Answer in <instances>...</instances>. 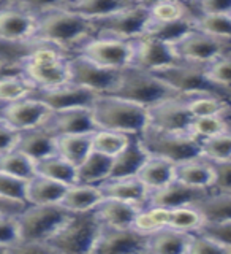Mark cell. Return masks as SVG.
Listing matches in <instances>:
<instances>
[{"label":"cell","instance_id":"cell-1","mask_svg":"<svg viewBox=\"0 0 231 254\" xmlns=\"http://www.w3.org/2000/svg\"><path fill=\"white\" fill-rule=\"evenodd\" d=\"M95 35L92 19L65 6L38 14V29L34 45H52L59 50L76 53V50Z\"/></svg>","mask_w":231,"mask_h":254},{"label":"cell","instance_id":"cell-2","mask_svg":"<svg viewBox=\"0 0 231 254\" xmlns=\"http://www.w3.org/2000/svg\"><path fill=\"white\" fill-rule=\"evenodd\" d=\"M91 110L97 129L141 135L149 126V110L146 107L113 94H100Z\"/></svg>","mask_w":231,"mask_h":254},{"label":"cell","instance_id":"cell-3","mask_svg":"<svg viewBox=\"0 0 231 254\" xmlns=\"http://www.w3.org/2000/svg\"><path fill=\"white\" fill-rule=\"evenodd\" d=\"M70 54L52 45L38 43L18 61L19 70L37 91L52 89L70 83Z\"/></svg>","mask_w":231,"mask_h":254},{"label":"cell","instance_id":"cell-4","mask_svg":"<svg viewBox=\"0 0 231 254\" xmlns=\"http://www.w3.org/2000/svg\"><path fill=\"white\" fill-rule=\"evenodd\" d=\"M111 94L139 103L146 108H150L168 99L182 97L154 73L137 67H127L122 70L116 89Z\"/></svg>","mask_w":231,"mask_h":254},{"label":"cell","instance_id":"cell-5","mask_svg":"<svg viewBox=\"0 0 231 254\" xmlns=\"http://www.w3.org/2000/svg\"><path fill=\"white\" fill-rule=\"evenodd\" d=\"M71 214L73 213L68 211L62 203H29L18 214L21 243H47L67 224Z\"/></svg>","mask_w":231,"mask_h":254},{"label":"cell","instance_id":"cell-6","mask_svg":"<svg viewBox=\"0 0 231 254\" xmlns=\"http://www.w3.org/2000/svg\"><path fill=\"white\" fill-rule=\"evenodd\" d=\"M139 138L150 156L163 157L174 165L201 157V140L192 133L163 132L147 126Z\"/></svg>","mask_w":231,"mask_h":254},{"label":"cell","instance_id":"cell-7","mask_svg":"<svg viewBox=\"0 0 231 254\" xmlns=\"http://www.w3.org/2000/svg\"><path fill=\"white\" fill-rule=\"evenodd\" d=\"M101 222L95 211L73 213L49 242L55 253H92L101 232Z\"/></svg>","mask_w":231,"mask_h":254},{"label":"cell","instance_id":"cell-8","mask_svg":"<svg viewBox=\"0 0 231 254\" xmlns=\"http://www.w3.org/2000/svg\"><path fill=\"white\" fill-rule=\"evenodd\" d=\"M95 35L116 37L122 40H135L144 35L150 22L149 8L146 5L135 3L106 18L93 19Z\"/></svg>","mask_w":231,"mask_h":254},{"label":"cell","instance_id":"cell-9","mask_svg":"<svg viewBox=\"0 0 231 254\" xmlns=\"http://www.w3.org/2000/svg\"><path fill=\"white\" fill-rule=\"evenodd\" d=\"M173 87L182 97H192L198 94H216L219 87L212 84L206 76V67L188 62H178L173 65L150 71Z\"/></svg>","mask_w":231,"mask_h":254},{"label":"cell","instance_id":"cell-10","mask_svg":"<svg viewBox=\"0 0 231 254\" xmlns=\"http://www.w3.org/2000/svg\"><path fill=\"white\" fill-rule=\"evenodd\" d=\"M76 53L86 56V58L100 64V65L124 70L132 65L133 40L93 35L79 46Z\"/></svg>","mask_w":231,"mask_h":254},{"label":"cell","instance_id":"cell-11","mask_svg":"<svg viewBox=\"0 0 231 254\" xmlns=\"http://www.w3.org/2000/svg\"><path fill=\"white\" fill-rule=\"evenodd\" d=\"M70 81L97 94H111L119 83L122 70L109 68L91 61L83 54H70Z\"/></svg>","mask_w":231,"mask_h":254},{"label":"cell","instance_id":"cell-12","mask_svg":"<svg viewBox=\"0 0 231 254\" xmlns=\"http://www.w3.org/2000/svg\"><path fill=\"white\" fill-rule=\"evenodd\" d=\"M227 43L228 42L193 29L171 46L179 61L206 67L208 64L227 54Z\"/></svg>","mask_w":231,"mask_h":254},{"label":"cell","instance_id":"cell-13","mask_svg":"<svg viewBox=\"0 0 231 254\" xmlns=\"http://www.w3.org/2000/svg\"><path fill=\"white\" fill-rule=\"evenodd\" d=\"M38 16L11 3L0 5V43L34 45Z\"/></svg>","mask_w":231,"mask_h":254},{"label":"cell","instance_id":"cell-14","mask_svg":"<svg viewBox=\"0 0 231 254\" xmlns=\"http://www.w3.org/2000/svg\"><path fill=\"white\" fill-rule=\"evenodd\" d=\"M52 110L38 95H30L18 102L0 105V121L18 132L37 129L46 124Z\"/></svg>","mask_w":231,"mask_h":254},{"label":"cell","instance_id":"cell-15","mask_svg":"<svg viewBox=\"0 0 231 254\" xmlns=\"http://www.w3.org/2000/svg\"><path fill=\"white\" fill-rule=\"evenodd\" d=\"M147 253V235L133 227H101L92 254H144Z\"/></svg>","mask_w":231,"mask_h":254},{"label":"cell","instance_id":"cell-16","mask_svg":"<svg viewBox=\"0 0 231 254\" xmlns=\"http://www.w3.org/2000/svg\"><path fill=\"white\" fill-rule=\"evenodd\" d=\"M149 110V127L163 132L190 133L193 115L187 108V97H174Z\"/></svg>","mask_w":231,"mask_h":254},{"label":"cell","instance_id":"cell-17","mask_svg":"<svg viewBox=\"0 0 231 254\" xmlns=\"http://www.w3.org/2000/svg\"><path fill=\"white\" fill-rule=\"evenodd\" d=\"M181 62L173 46L157 40L154 37L142 35L133 40V59L130 67H137L146 71H155L158 68Z\"/></svg>","mask_w":231,"mask_h":254},{"label":"cell","instance_id":"cell-18","mask_svg":"<svg viewBox=\"0 0 231 254\" xmlns=\"http://www.w3.org/2000/svg\"><path fill=\"white\" fill-rule=\"evenodd\" d=\"M35 95H38L43 102H46L52 111H60L68 108H81V107L92 108L95 99L100 94L70 81L59 87H52V89L37 91Z\"/></svg>","mask_w":231,"mask_h":254},{"label":"cell","instance_id":"cell-19","mask_svg":"<svg viewBox=\"0 0 231 254\" xmlns=\"http://www.w3.org/2000/svg\"><path fill=\"white\" fill-rule=\"evenodd\" d=\"M209 192L211 190L187 186L184 183H181L174 178L166 186L150 190L146 206H160V208L173 210V208H178V206L195 205Z\"/></svg>","mask_w":231,"mask_h":254},{"label":"cell","instance_id":"cell-20","mask_svg":"<svg viewBox=\"0 0 231 254\" xmlns=\"http://www.w3.org/2000/svg\"><path fill=\"white\" fill-rule=\"evenodd\" d=\"M45 127L49 132H52L55 137H59V135L92 133L97 130L92 110L83 107L52 111V115L46 121Z\"/></svg>","mask_w":231,"mask_h":254},{"label":"cell","instance_id":"cell-21","mask_svg":"<svg viewBox=\"0 0 231 254\" xmlns=\"http://www.w3.org/2000/svg\"><path fill=\"white\" fill-rule=\"evenodd\" d=\"M141 208L142 206L132 202L103 197V200L95 206L93 211L100 219L101 226L124 229V227H133L135 218H137V214L139 213Z\"/></svg>","mask_w":231,"mask_h":254},{"label":"cell","instance_id":"cell-22","mask_svg":"<svg viewBox=\"0 0 231 254\" xmlns=\"http://www.w3.org/2000/svg\"><path fill=\"white\" fill-rule=\"evenodd\" d=\"M149 156L150 154L142 145L139 135H130V140L125 145V148L113 157V170H111L109 178L137 177Z\"/></svg>","mask_w":231,"mask_h":254},{"label":"cell","instance_id":"cell-23","mask_svg":"<svg viewBox=\"0 0 231 254\" xmlns=\"http://www.w3.org/2000/svg\"><path fill=\"white\" fill-rule=\"evenodd\" d=\"M16 148L38 162L57 153V137L47 130L45 126H42L37 129L21 132Z\"/></svg>","mask_w":231,"mask_h":254},{"label":"cell","instance_id":"cell-24","mask_svg":"<svg viewBox=\"0 0 231 254\" xmlns=\"http://www.w3.org/2000/svg\"><path fill=\"white\" fill-rule=\"evenodd\" d=\"M103 197L117 198V200L132 202L139 206H146L149 189L137 177L109 178L100 185Z\"/></svg>","mask_w":231,"mask_h":254},{"label":"cell","instance_id":"cell-25","mask_svg":"<svg viewBox=\"0 0 231 254\" xmlns=\"http://www.w3.org/2000/svg\"><path fill=\"white\" fill-rule=\"evenodd\" d=\"M174 178L187 186L212 190L216 173H214V165L211 161L204 157H196L178 164L174 170Z\"/></svg>","mask_w":231,"mask_h":254},{"label":"cell","instance_id":"cell-26","mask_svg":"<svg viewBox=\"0 0 231 254\" xmlns=\"http://www.w3.org/2000/svg\"><path fill=\"white\" fill-rule=\"evenodd\" d=\"M190 238H192V234L166 226L147 235V253L187 254Z\"/></svg>","mask_w":231,"mask_h":254},{"label":"cell","instance_id":"cell-27","mask_svg":"<svg viewBox=\"0 0 231 254\" xmlns=\"http://www.w3.org/2000/svg\"><path fill=\"white\" fill-rule=\"evenodd\" d=\"M111 170H113V157L92 149L76 167V183L100 186L111 177Z\"/></svg>","mask_w":231,"mask_h":254},{"label":"cell","instance_id":"cell-28","mask_svg":"<svg viewBox=\"0 0 231 254\" xmlns=\"http://www.w3.org/2000/svg\"><path fill=\"white\" fill-rule=\"evenodd\" d=\"M68 189V185L60 181L35 175L27 181V203L32 205H47L60 203Z\"/></svg>","mask_w":231,"mask_h":254},{"label":"cell","instance_id":"cell-29","mask_svg":"<svg viewBox=\"0 0 231 254\" xmlns=\"http://www.w3.org/2000/svg\"><path fill=\"white\" fill-rule=\"evenodd\" d=\"M174 170L176 165L158 156H149L144 165L141 167L137 178L144 185L149 192L150 190L160 189L174 180Z\"/></svg>","mask_w":231,"mask_h":254},{"label":"cell","instance_id":"cell-30","mask_svg":"<svg viewBox=\"0 0 231 254\" xmlns=\"http://www.w3.org/2000/svg\"><path fill=\"white\" fill-rule=\"evenodd\" d=\"M101 200L103 194L100 186L75 183V185L68 186L60 203L71 213H84L92 211Z\"/></svg>","mask_w":231,"mask_h":254},{"label":"cell","instance_id":"cell-31","mask_svg":"<svg viewBox=\"0 0 231 254\" xmlns=\"http://www.w3.org/2000/svg\"><path fill=\"white\" fill-rule=\"evenodd\" d=\"M135 3V0H68L65 8L93 21L125 10Z\"/></svg>","mask_w":231,"mask_h":254},{"label":"cell","instance_id":"cell-32","mask_svg":"<svg viewBox=\"0 0 231 254\" xmlns=\"http://www.w3.org/2000/svg\"><path fill=\"white\" fill-rule=\"evenodd\" d=\"M37 92L34 83L19 70L18 73L0 75V105L18 102Z\"/></svg>","mask_w":231,"mask_h":254},{"label":"cell","instance_id":"cell-33","mask_svg":"<svg viewBox=\"0 0 231 254\" xmlns=\"http://www.w3.org/2000/svg\"><path fill=\"white\" fill-rule=\"evenodd\" d=\"M92 133H75V135H59L57 137V154L65 157L68 162L78 167L87 154L92 151Z\"/></svg>","mask_w":231,"mask_h":254},{"label":"cell","instance_id":"cell-34","mask_svg":"<svg viewBox=\"0 0 231 254\" xmlns=\"http://www.w3.org/2000/svg\"><path fill=\"white\" fill-rule=\"evenodd\" d=\"M37 175L60 181L68 186L76 183V167L57 153L37 162Z\"/></svg>","mask_w":231,"mask_h":254},{"label":"cell","instance_id":"cell-35","mask_svg":"<svg viewBox=\"0 0 231 254\" xmlns=\"http://www.w3.org/2000/svg\"><path fill=\"white\" fill-rule=\"evenodd\" d=\"M195 206L203 214L204 222L231 221V192H211Z\"/></svg>","mask_w":231,"mask_h":254},{"label":"cell","instance_id":"cell-36","mask_svg":"<svg viewBox=\"0 0 231 254\" xmlns=\"http://www.w3.org/2000/svg\"><path fill=\"white\" fill-rule=\"evenodd\" d=\"M193 29H195L193 16L192 18L171 21V22H152L150 21L146 32H144V35L162 40V42L168 43V45H174L184 35H187L188 32H192Z\"/></svg>","mask_w":231,"mask_h":254},{"label":"cell","instance_id":"cell-37","mask_svg":"<svg viewBox=\"0 0 231 254\" xmlns=\"http://www.w3.org/2000/svg\"><path fill=\"white\" fill-rule=\"evenodd\" d=\"M0 172L29 181L37 175V162L26 153L14 148L8 153L0 154Z\"/></svg>","mask_w":231,"mask_h":254},{"label":"cell","instance_id":"cell-38","mask_svg":"<svg viewBox=\"0 0 231 254\" xmlns=\"http://www.w3.org/2000/svg\"><path fill=\"white\" fill-rule=\"evenodd\" d=\"M147 8L152 22H171L192 18L195 14L190 8V3L184 0H160V2L149 5Z\"/></svg>","mask_w":231,"mask_h":254},{"label":"cell","instance_id":"cell-39","mask_svg":"<svg viewBox=\"0 0 231 254\" xmlns=\"http://www.w3.org/2000/svg\"><path fill=\"white\" fill-rule=\"evenodd\" d=\"M195 29L204 32L211 37H216L230 42L231 40V14L217 13H195L193 14Z\"/></svg>","mask_w":231,"mask_h":254},{"label":"cell","instance_id":"cell-40","mask_svg":"<svg viewBox=\"0 0 231 254\" xmlns=\"http://www.w3.org/2000/svg\"><path fill=\"white\" fill-rule=\"evenodd\" d=\"M187 108L193 118L198 116H216L225 115L230 110V105L225 99L216 94H198L187 99Z\"/></svg>","mask_w":231,"mask_h":254},{"label":"cell","instance_id":"cell-41","mask_svg":"<svg viewBox=\"0 0 231 254\" xmlns=\"http://www.w3.org/2000/svg\"><path fill=\"white\" fill-rule=\"evenodd\" d=\"M168 221L170 210L160 208V206H142L137 218H135L133 229H137L138 232L144 235H150L157 232L158 229L168 226Z\"/></svg>","mask_w":231,"mask_h":254},{"label":"cell","instance_id":"cell-42","mask_svg":"<svg viewBox=\"0 0 231 254\" xmlns=\"http://www.w3.org/2000/svg\"><path fill=\"white\" fill-rule=\"evenodd\" d=\"M203 226H204V218L195 205L178 206V208L170 210L168 227L193 234V232H198Z\"/></svg>","mask_w":231,"mask_h":254},{"label":"cell","instance_id":"cell-43","mask_svg":"<svg viewBox=\"0 0 231 254\" xmlns=\"http://www.w3.org/2000/svg\"><path fill=\"white\" fill-rule=\"evenodd\" d=\"M130 135L106 129H97L92 137V149L98 151L101 154H106L109 157L117 156L129 143Z\"/></svg>","mask_w":231,"mask_h":254},{"label":"cell","instance_id":"cell-44","mask_svg":"<svg viewBox=\"0 0 231 254\" xmlns=\"http://www.w3.org/2000/svg\"><path fill=\"white\" fill-rule=\"evenodd\" d=\"M201 157L211 162H224L231 159V132H224L201 140Z\"/></svg>","mask_w":231,"mask_h":254},{"label":"cell","instance_id":"cell-45","mask_svg":"<svg viewBox=\"0 0 231 254\" xmlns=\"http://www.w3.org/2000/svg\"><path fill=\"white\" fill-rule=\"evenodd\" d=\"M228 123L225 115H216V116H198L193 118L192 126H190V133L195 135L196 138L204 140L228 132Z\"/></svg>","mask_w":231,"mask_h":254},{"label":"cell","instance_id":"cell-46","mask_svg":"<svg viewBox=\"0 0 231 254\" xmlns=\"http://www.w3.org/2000/svg\"><path fill=\"white\" fill-rule=\"evenodd\" d=\"M187 254H231V250L212 235L198 230L192 234Z\"/></svg>","mask_w":231,"mask_h":254},{"label":"cell","instance_id":"cell-47","mask_svg":"<svg viewBox=\"0 0 231 254\" xmlns=\"http://www.w3.org/2000/svg\"><path fill=\"white\" fill-rule=\"evenodd\" d=\"M0 197L11 202L27 203V180L0 172Z\"/></svg>","mask_w":231,"mask_h":254},{"label":"cell","instance_id":"cell-48","mask_svg":"<svg viewBox=\"0 0 231 254\" xmlns=\"http://www.w3.org/2000/svg\"><path fill=\"white\" fill-rule=\"evenodd\" d=\"M21 243V227L18 214H3L0 216V246L8 253H13Z\"/></svg>","mask_w":231,"mask_h":254},{"label":"cell","instance_id":"cell-49","mask_svg":"<svg viewBox=\"0 0 231 254\" xmlns=\"http://www.w3.org/2000/svg\"><path fill=\"white\" fill-rule=\"evenodd\" d=\"M206 76L217 87H231V56L222 58L206 65Z\"/></svg>","mask_w":231,"mask_h":254},{"label":"cell","instance_id":"cell-50","mask_svg":"<svg viewBox=\"0 0 231 254\" xmlns=\"http://www.w3.org/2000/svg\"><path fill=\"white\" fill-rule=\"evenodd\" d=\"M68 0H6L5 3H11L16 6H21L24 10H27L30 13H35L37 16L46 13L54 8L65 6Z\"/></svg>","mask_w":231,"mask_h":254},{"label":"cell","instance_id":"cell-51","mask_svg":"<svg viewBox=\"0 0 231 254\" xmlns=\"http://www.w3.org/2000/svg\"><path fill=\"white\" fill-rule=\"evenodd\" d=\"M214 165V186L212 192H231V159L224 162H212Z\"/></svg>","mask_w":231,"mask_h":254},{"label":"cell","instance_id":"cell-52","mask_svg":"<svg viewBox=\"0 0 231 254\" xmlns=\"http://www.w3.org/2000/svg\"><path fill=\"white\" fill-rule=\"evenodd\" d=\"M201 232L209 234L214 238H217L225 246L231 250V221H222V222H204V226L200 229Z\"/></svg>","mask_w":231,"mask_h":254},{"label":"cell","instance_id":"cell-53","mask_svg":"<svg viewBox=\"0 0 231 254\" xmlns=\"http://www.w3.org/2000/svg\"><path fill=\"white\" fill-rule=\"evenodd\" d=\"M196 13L231 14V0H195Z\"/></svg>","mask_w":231,"mask_h":254},{"label":"cell","instance_id":"cell-54","mask_svg":"<svg viewBox=\"0 0 231 254\" xmlns=\"http://www.w3.org/2000/svg\"><path fill=\"white\" fill-rule=\"evenodd\" d=\"M19 133L21 132L11 129L10 126L0 121V154L8 153V151L16 148L19 140Z\"/></svg>","mask_w":231,"mask_h":254},{"label":"cell","instance_id":"cell-55","mask_svg":"<svg viewBox=\"0 0 231 254\" xmlns=\"http://www.w3.org/2000/svg\"><path fill=\"white\" fill-rule=\"evenodd\" d=\"M27 205L29 203H18L0 197V216H3V214H19Z\"/></svg>","mask_w":231,"mask_h":254},{"label":"cell","instance_id":"cell-56","mask_svg":"<svg viewBox=\"0 0 231 254\" xmlns=\"http://www.w3.org/2000/svg\"><path fill=\"white\" fill-rule=\"evenodd\" d=\"M137 3H141V5H146V6H149V5H152V3H155V2H160V0H135ZM184 2H187V3H195V0H184Z\"/></svg>","mask_w":231,"mask_h":254},{"label":"cell","instance_id":"cell-57","mask_svg":"<svg viewBox=\"0 0 231 254\" xmlns=\"http://www.w3.org/2000/svg\"><path fill=\"white\" fill-rule=\"evenodd\" d=\"M6 64H8V61H6V58L5 56L0 53V75L3 73V70L6 68Z\"/></svg>","mask_w":231,"mask_h":254},{"label":"cell","instance_id":"cell-58","mask_svg":"<svg viewBox=\"0 0 231 254\" xmlns=\"http://www.w3.org/2000/svg\"><path fill=\"white\" fill-rule=\"evenodd\" d=\"M6 2V0H0V5H2V3H5Z\"/></svg>","mask_w":231,"mask_h":254}]
</instances>
